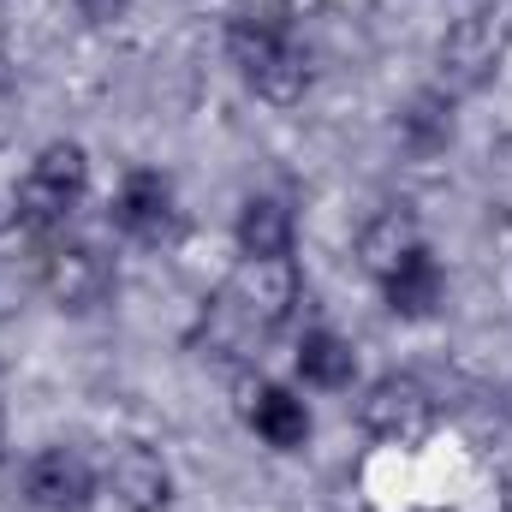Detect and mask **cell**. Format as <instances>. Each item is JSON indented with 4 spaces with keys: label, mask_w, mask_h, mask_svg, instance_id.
<instances>
[{
    "label": "cell",
    "mask_w": 512,
    "mask_h": 512,
    "mask_svg": "<svg viewBox=\"0 0 512 512\" xmlns=\"http://www.w3.org/2000/svg\"><path fill=\"white\" fill-rule=\"evenodd\" d=\"M298 262L292 256H239V268L203 298V346L215 358L262 352L298 310Z\"/></svg>",
    "instance_id": "6da1fadb"
},
{
    "label": "cell",
    "mask_w": 512,
    "mask_h": 512,
    "mask_svg": "<svg viewBox=\"0 0 512 512\" xmlns=\"http://www.w3.org/2000/svg\"><path fill=\"white\" fill-rule=\"evenodd\" d=\"M227 60L268 108H298L310 90V48L286 0H251L227 18Z\"/></svg>",
    "instance_id": "7a4b0ae2"
},
{
    "label": "cell",
    "mask_w": 512,
    "mask_h": 512,
    "mask_svg": "<svg viewBox=\"0 0 512 512\" xmlns=\"http://www.w3.org/2000/svg\"><path fill=\"white\" fill-rule=\"evenodd\" d=\"M12 197H18V227L30 239L66 233V221L90 197V155H84V143H48V149H36V161L24 167V179L12 185Z\"/></svg>",
    "instance_id": "3957f363"
},
{
    "label": "cell",
    "mask_w": 512,
    "mask_h": 512,
    "mask_svg": "<svg viewBox=\"0 0 512 512\" xmlns=\"http://www.w3.org/2000/svg\"><path fill=\"white\" fill-rule=\"evenodd\" d=\"M507 48H512V18L501 6H477V12H465V18H453L447 36H441V48H435V90H441L447 102L483 90V84L501 72Z\"/></svg>",
    "instance_id": "277c9868"
},
{
    "label": "cell",
    "mask_w": 512,
    "mask_h": 512,
    "mask_svg": "<svg viewBox=\"0 0 512 512\" xmlns=\"http://www.w3.org/2000/svg\"><path fill=\"white\" fill-rule=\"evenodd\" d=\"M36 274H42V298L54 310H72V316H90L114 298V256L96 239H72V233L42 239L36 245Z\"/></svg>",
    "instance_id": "5b68a950"
},
{
    "label": "cell",
    "mask_w": 512,
    "mask_h": 512,
    "mask_svg": "<svg viewBox=\"0 0 512 512\" xmlns=\"http://www.w3.org/2000/svg\"><path fill=\"white\" fill-rule=\"evenodd\" d=\"M108 221H114V233H126L131 245H179V233H185L179 191L155 167H131L126 179L114 185Z\"/></svg>",
    "instance_id": "8992f818"
},
{
    "label": "cell",
    "mask_w": 512,
    "mask_h": 512,
    "mask_svg": "<svg viewBox=\"0 0 512 512\" xmlns=\"http://www.w3.org/2000/svg\"><path fill=\"white\" fill-rule=\"evenodd\" d=\"M358 423H364V435H376L387 447H417L435 429V393L417 376H382L364 387Z\"/></svg>",
    "instance_id": "52a82bcc"
},
{
    "label": "cell",
    "mask_w": 512,
    "mask_h": 512,
    "mask_svg": "<svg viewBox=\"0 0 512 512\" xmlns=\"http://www.w3.org/2000/svg\"><path fill=\"white\" fill-rule=\"evenodd\" d=\"M18 489H24V507L36 512H84L96 501V471L78 447H42L24 459Z\"/></svg>",
    "instance_id": "ba28073f"
},
{
    "label": "cell",
    "mask_w": 512,
    "mask_h": 512,
    "mask_svg": "<svg viewBox=\"0 0 512 512\" xmlns=\"http://www.w3.org/2000/svg\"><path fill=\"white\" fill-rule=\"evenodd\" d=\"M382 298L387 310L399 316V322H429L435 310H441V298H447V274H441V256L429 251V245H417V251H405L393 268H387L382 280Z\"/></svg>",
    "instance_id": "9c48e42d"
},
{
    "label": "cell",
    "mask_w": 512,
    "mask_h": 512,
    "mask_svg": "<svg viewBox=\"0 0 512 512\" xmlns=\"http://www.w3.org/2000/svg\"><path fill=\"white\" fill-rule=\"evenodd\" d=\"M245 423H251L256 441H268L274 453H298L310 441V405L280 382H251L245 387Z\"/></svg>",
    "instance_id": "30bf717a"
},
{
    "label": "cell",
    "mask_w": 512,
    "mask_h": 512,
    "mask_svg": "<svg viewBox=\"0 0 512 512\" xmlns=\"http://www.w3.org/2000/svg\"><path fill=\"white\" fill-rule=\"evenodd\" d=\"M108 495L126 512H167L173 507V471L155 447H120L108 459Z\"/></svg>",
    "instance_id": "8fae6325"
},
{
    "label": "cell",
    "mask_w": 512,
    "mask_h": 512,
    "mask_svg": "<svg viewBox=\"0 0 512 512\" xmlns=\"http://www.w3.org/2000/svg\"><path fill=\"white\" fill-rule=\"evenodd\" d=\"M417 245H423V227H417V215H411L405 203H382V209L358 227V262H364L376 280H382L405 251H417Z\"/></svg>",
    "instance_id": "7c38bea8"
},
{
    "label": "cell",
    "mask_w": 512,
    "mask_h": 512,
    "mask_svg": "<svg viewBox=\"0 0 512 512\" xmlns=\"http://www.w3.org/2000/svg\"><path fill=\"white\" fill-rule=\"evenodd\" d=\"M298 376L304 387H322V393H346V387L358 382V352H352V340H340L334 328H310L304 340H298Z\"/></svg>",
    "instance_id": "4fadbf2b"
},
{
    "label": "cell",
    "mask_w": 512,
    "mask_h": 512,
    "mask_svg": "<svg viewBox=\"0 0 512 512\" xmlns=\"http://www.w3.org/2000/svg\"><path fill=\"white\" fill-rule=\"evenodd\" d=\"M292 209L286 197H245L239 221H233V239H239V256H292Z\"/></svg>",
    "instance_id": "5bb4252c"
},
{
    "label": "cell",
    "mask_w": 512,
    "mask_h": 512,
    "mask_svg": "<svg viewBox=\"0 0 512 512\" xmlns=\"http://www.w3.org/2000/svg\"><path fill=\"white\" fill-rule=\"evenodd\" d=\"M405 137H411L417 149H441V143L453 137V102H447L441 90L417 96V102L405 108Z\"/></svg>",
    "instance_id": "9a60e30c"
},
{
    "label": "cell",
    "mask_w": 512,
    "mask_h": 512,
    "mask_svg": "<svg viewBox=\"0 0 512 512\" xmlns=\"http://www.w3.org/2000/svg\"><path fill=\"white\" fill-rule=\"evenodd\" d=\"M30 292H42V274H36V256H12L0 245V322H12Z\"/></svg>",
    "instance_id": "2e32d148"
},
{
    "label": "cell",
    "mask_w": 512,
    "mask_h": 512,
    "mask_svg": "<svg viewBox=\"0 0 512 512\" xmlns=\"http://www.w3.org/2000/svg\"><path fill=\"white\" fill-rule=\"evenodd\" d=\"M126 12H131V0H78V18H84V24H96V30L120 24Z\"/></svg>",
    "instance_id": "e0dca14e"
},
{
    "label": "cell",
    "mask_w": 512,
    "mask_h": 512,
    "mask_svg": "<svg viewBox=\"0 0 512 512\" xmlns=\"http://www.w3.org/2000/svg\"><path fill=\"white\" fill-rule=\"evenodd\" d=\"M12 233H24V227H18V197H12V191H0V245H6Z\"/></svg>",
    "instance_id": "ac0fdd59"
},
{
    "label": "cell",
    "mask_w": 512,
    "mask_h": 512,
    "mask_svg": "<svg viewBox=\"0 0 512 512\" xmlns=\"http://www.w3.org/2000/svg\"><path fill=\"white\" fill-rule=\"evenodd\" d=\"M12 102V72H6V60H0V108Z\"/></svg>",
    "instance_id": "d6986e66"
},
{
    "label": "cell",
    "mask_w": 512,
    "mask_h": 512,
    "mask_svg": "<svg viewBox=\"0 0 512 512\" xmlns=\"http://www.w3.org/2000/svg\"><path fill=\"white\" fill-rule=\"evenodd\" d=\"M0 465H6V411H0Z\"/></svg>",
    "instance_id": "ffe728a7"
}]
</instances>
